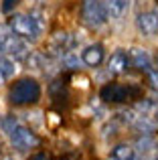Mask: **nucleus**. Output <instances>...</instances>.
Instances as JSON below:
<instances>
[{
	"label": "nucleus",
	"instance_id": "f257e3e1",
	"mask_svg": "<svg viewBox=\"0 0 158 160\" xmlns=\"http://www.w3.org/2000/svg\"><path fill=\"white\" fill-rule=\"evenodd\" d=\"M2 128H4V132L10 136V142L16 150H31V148H35V146L41 144L39 136H37L32 130H28L27 126L18 124L14 118H4Z\"/></svg>",
	"mask_w": 158,
	"mask_h": 160
},
{
	"label": "nucleus",
	"instance_id": "f03ea898",
	"mask_svg": "<svg viewBox=\"0 0 158 160\" xmlns=\"http://www.w3.org/2000/svg\"><path fill=\"white\" fill-rule=\"evenodd\" d=\"M41 98V85L37 79L24 77L20 81H16L8 91V99L14 106H27V103H35Z\"/></svg>",
	"mask_w": 158,
	"mask_h": 160
},
{
	"label": "nucleus",
	"instance_id": "7ed1b4c3",
	"mask_svg": "<svg viewBox=\"0 0 158 160\" xmlns=\"http://www.w3.org/2000/svg\"><path fill=\"white\" fill-rule=\"evenodd\" d=\"M8 27L14 35H18L20 39L31 41V43L39 41L41 32H43V22L28 14H12L8 18Z\"/></svg>",
	"mask_w": 158,
	"mask_h": 160
},
{
	"label": "nucleus",
	"instance_id": "20e7f679",
	"mask_svg": "<svg viewBox=\"0 0 158 160\" xmlns=\"http://www.w3.org/2000/svg\"><path fill=\"white\" fill-rule=\"evenodd\" d=\"M0 53L8 55V57H27L28 47L18 35H14L12 31H6V28L0 27Z\"/></svg>",
	"mask_w": 158,
	"mask_h": 160
},
{
	"label": "nucleus",
	"instance_id": "39448f33",
	"mask_svg": "<svg viewBox=\"0 0 158 160\" xmlns=\"http://www.w3.org/2000/svg\"><path fill=\"white\" fill-rule=\"evenodd\" d=\"M138 95V89L136 87H126V85H120V83H107V85L101 87L99 91V98L103 102H114V103H120V102H128L130 98Z\"/></svg>",
	"mask_w": 158,
	"mask_h": 160
},
{
	"label": "nucleus",
	"instance_id": "423d86ee",
	"mask_svg": "<svg viewBox=\"0 0 158 160\" xmlns=\"http://www.w3.org/2000/svg\"><path fill=\"white\" fill-rule=\"evenodd\" d=\"M81 12H83L85 24H89V27H101L107 20L106 6H103V2H99V0H83Z\"/></svg>",
	"mask_w": 158,
	"mask_h": 160
},
{
	"label": "nucleus",
	"instance_id": "0eeeda50",
	"mask_svg": "<svg viewBox=\"0 0 158 160\" xmlns=\"http://www.w3.org/2000/svg\"><path fill=\"white\" fill-rule=\"evenodd\" d=\"M136 27H138L142 37H154L158 35V12L156 10H144L136 18Z\"/></svg>",
	"mask_w": 158,
	"mask_h": 160
},
{
	"label": "nucleus",
	"instance_id": "6e6552de",
	"mask_svg": "<svg viewBox=\"0 0 158 160\" xmlns=\"http://www.w3.org/2000/svg\"><path fill=\"white\" fill-rule=\"evenodd\" d=\"M106 6V16L110 20H120L124 18V14L130 8V0H106L103 2Z\"/></svg>",
	"mask_w": 158,
	"mask_h": 160
},
{
	"label": "nucleus",
	"instance_id": "1a4fd4ad",
	"mask_svg": "<svg viewBox=\"0 0 158 160\" xmlns=\"http://www.w3.org/2000/svg\"><path fill=\"white\" fill-rule=\"evenodd\" d=\"M103 55H106L103 47H101L99 43H95V45H89V47L83 49V53H81V61L85 63L87 67H97L99 63L103 61Z\"/></svg>",
	"mask_w": 158,
	"mask_h": 160
},
{
	"label": "nucleus",
	"instance_id": "9d476101",
	"mask_svg": "<svg viewBox=\"0 0 158 160\" xmlns=\"http://www.w3.org/2000/svg\"><path fill=\"white\" fill-rule=\"evenodd\" d=\"M128 65H130V57L124 51H116L110 57V61H107V69L114 75H120V73H124V71H128Z\"/></svg>",
	"mask_w": 158,
	"mask_h": 160
},
{
	"label": "nucleus",
	"instance_id": "9b49d317",
	"mask_svg": "<svg viewBox=\"0 0 158 160\" xmlns=\"http://www.w3.org/2000/svg\"><path fill=\"white\" fill-rule=\"evenodd\" d=\"M130 59H132V63H134L138 69H142V71H150L152 69V59H150V55H148L144 49H140V47H134L130 51Z\"/></svg>",
	"mask_w": 158,
	"mask_h": 160
},
{
	"label": "nucleus",
	"instance_id": "f8f14e48",
	"mask_svg": "<svg viewBox=\"0 0 158 160\" xmlns=\"http://www.w3.org/2000/svg\"><path fill=\"white\" fill-rule=\"evenodd\" d=\"M111 160H136V152L132 146L128 144H118L114 150H111Z\"/></svg>",
	"mask_w": 158,
	"mask_h": 160
},
{
	"label": "nucleus",
	"instance_id": "ddd939ff",
	"mask_svg": "<svg viewBox=\"0 0 158 160\" xmlns=\"http://www.w3.org/2000/svg\"><path fill=\"white\" fill-rule=\"evenodd\" d=\"M14 73H16L14 63H12L10 59H6V57H0V79L8 81L10 77H14Z\"/></svg>",
	"mask_w": 158,
	"mask_h": 160
},
{
	"label": "nucleus",
	"instance_id": "4468645a",
	"mask_svg": "<svg viewBox=\"0 0 158 160\" xmlns=\"http://www.w3.org/2000/svg\"><path fill=\"white\" fill-rule=\"evenodd\" d=\"M148 83H150L152 89H156V91H158V71H154V69L148 71Z\"/></svg>",
	"mask_w": 158,
	"mask_h": 160
},
{
	"label": "nucleus",
	"instance_id": "2eb2a0df",
	"mask_svg": "<svg viewBox=\"0 0 158 160\" xmlns=\"http://www.w3.org/2000/svg\"><path fill=\"white\" fill-rule=\"evenodd\" d=\"M18 2H20V0H2V12L14 10V6H16Z\"/></svg>",
	"mask_w": 158,
	"mask_h": 160
},
{
	"label": "nucleus",
	"instance_id": "dca6fc26",
	"mask_svg": "<svg viewBox=\"0 0 158 160\" xmlns=\"http://www.w3.org/2000/svg\"><path fill=\"white\" fill-rule=\"evenodd\" d=\"M32 160H49V156H47L45 152H41V154H37V156L32 158Z\"/></svg>",
	"mask_w": 158,
	"mask_h": 160
},
{
	"label": "nucleus",
	"instance_id": "f3484780",
	"mask_svg": "<svg viewBox=\"0 0 158 160\" xmlns=\"http://www.w3.org/2000/svg\"><path fill=\"white\" fill-rule=\"evenodd\" d=\"M156 152H158V146H156Z\"/></svg>",
	"mask_w": 158,
	"mask_h": 160
}]
</instances>
